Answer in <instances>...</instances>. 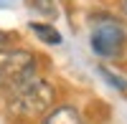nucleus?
<instances>
[{
	"label": "nucleus",
	"instance_id": "obj_2",
	"mask_svg": "<svg viewBox=\"0 0 127 124\" xmlns=\"http://www.w3.org/2000/svg\"><path fill=\"white\" fill-rule=\"evenodd\" d=\"M31 76H36V58L28 51H10L0 61V91H13Z\"/></svg>",
	"mask_w": 127,
	"mask_h": 124
},
{
	"label": "nucleus",
	"instance_id": "obj_3",
	"mask_svg": "<svg viewBox=\"0 0 127 124\" xmlns=\"http://www.w3.org/2000/svg\"><path fill=\"white\" fill-rule=\"evenodd\" d=\"M122 46H125V30L114 20H104L92 30V48L97 56L112 58L122 51Z\"/></svg>",
	"mask_w": 127,
	"mask_h": 124
},
{
	"label": "nucleus",
	"instance_id": "obj_4",
	"mask_svg": "<svg viewBox=\"0 0 127 124\" xmlns=\"http://www.w3.org/2000/svg\"><path fill=\"white\" fill-rule=\"evenodd\" d=\"M41 124H81V117L74 106H59L54 111H48Z\"/></svg>",
	"mask_w": 127,
	"mask_h": 124
},
{
	"label": "nucleus",
	"instance_id": "obj_1",
	"mask_svg": "<svg viewBox=\"0 0 127 124\" xmlns=\"http://www.w3.org/2000/svg\"><path fill=\"white\" fill-rule=\"evenodd\" d=\"M5 96H8V111L13 117L33 119V117H43L51 111L54 99H56V89L43 76H31L13 91H8Z\"/></svg>",
	"mask_w": 127,
	"mask_h": 124
},
{
	"label": "nucleus",
	"instance_id": "obj_6",
	"mask_svg": "<svg viewBox=\"0 0 127 124\" xmlns=\"http://www.w3.org/2000/svg\"><path fill=\"white\" fill-rule=\"evenodd\" d=\"M8 46H10V38H8L5 33H0V53H5Z\"/></svg>",
	"mask_w": 127,
	"mask_h": 124
},
{
	"label": "nucleus",
	"instance_id": "obj_7",
	"mask_svg": "<svg viewBox=\"0 0 127 124\" xmlns=\"http://www.w3.org/2000/svg\"><path fill=\"white\" fill-rule=\"evenodd\" d=\"M122 10H125V13H127V0H122Z\"/></svg>",
	"mask_w": 127,
	"mask_h": 124
},
{
	"label": "nucleus",
	"instance_id": "obj_5",
	"mask_svg": "<svg viewBox=\"0 0 127 124\" xmlns=\"http://www.w3.org/2000/svg\"><path fill=\"white\" fill-rule=\"evenodd\" d=\"M31 30H33L43 43H48V46H59L61 43V33L54 25H48V23H31Z\"/></svg>",
	"mask_w": 127,
	"mask_h": 124
}]
</instances>
